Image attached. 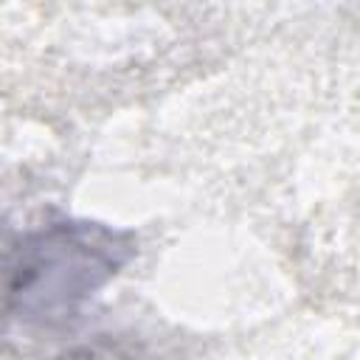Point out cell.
<instances>
[{"label": "cell", "instance_id": "cell-1", "mask_svg": "<svg viewBox=\"0 0 360 360\" xmlns=\"http://www.w3.org/2000/svg\"><path fill=\"white\" fill-rule=\"evenodd\" d=\"M129 233L98 222H56L20 236L0 256V332L53 338L132 256Z\"/></svg>", "mask_w": 360, "mask_h": 360}]
</instances>
